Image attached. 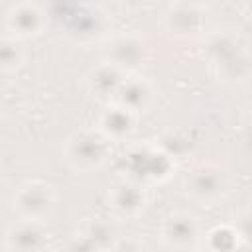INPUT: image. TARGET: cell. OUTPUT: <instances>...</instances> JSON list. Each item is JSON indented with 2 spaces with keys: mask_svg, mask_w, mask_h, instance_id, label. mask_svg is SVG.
Segmentation results:
<instances>
[{
  "mask_svg": "<svg viewBox=\"0 0 252 252\" xmlns=\"http://www.w3.org/2000/svg\"><path fill=\"white\" fill-rule=\"evenodd\" d=\"M112 142L98 130L81 128L69 134L61 146V158L77 175L93 173L104 167L112 154Z\"/></svg>",
  "mask_w": 252,
  "mask_h": 252,
  "instance_id": "obj_1",
  "label": "cell"
},
{
  "mask_svg": "<svg viewBox=\"0 0 252 252\" xmlns=\"http://www.w3.org/2000/svg\"><path fill=\"white\" fill-rule=\"evenodd\" d=\"M207 57L217 69L219 77L232 83H244L250 75V57L246 43L228 32L213 33L205 47Z\"/></svg>",
  "mask_w": 252,
  "mask_h": 252,
  "instance_id": "obj_2",
  "label": "cell"
},
{
  "mask_svg": "<svg viewBox=\"0 0 252 252\" xmlns=\"http://www.w3.org/2000/svg\"><path fill=\"white\" fill-rule=\"evenodd\" d=\"M183 189L193 201L201 205H215L228 193V177L220 165L201 161L187 171Z\"/></svg>",
  "mask_w": 252,
  "mask_h": 252,
  "instance_id": "obj_3",
  "label": "cell"
},
{
  "mask_svg": "<svg viewBox=\"0 0 252 252\" xmlns=\"http://www.w3.org/2000/svg\"><path fill=\"white\" fill-rule=\"evenodd\" d=\"M55 187L43 179H28L24 181L14 197L12 205L20 219H32V220H45L53 209H55Z\"/></svg>",
  "mask_w": 252,
  "mask_h": 252,
  "instance_id": "obj_4",
  "label": "cell"
},
{
  "mask_svg": "<svg viewBox=\"0 0 252 252\" xmlns=\"http://www.w3.org/2000/svg\"><path fill=\"white\" fill-rule=\"evenodd\" d=\"M102 55L104 61L116 65L118 69L132 73L136 69H140L150 55V45L146 41V37L138 35V33H118L112 35L104 47H102Z\"/></svg>",
  "mask_w": 252,
  "mask_h": 252,
  "instance_id": "obj_5",
  "label": "cell"
},
{
  "mask_svg": "<svg viewBox=\"0 0 252 252\" xmlns=\"http://www.w3.org/2000/svg\"><path fill=\"white\" fill-rule=\"evenodd\" d=\"M106 203H108V209L116 217L132 219V217H138L144 213V209L148 205V191L142 185V181H138L130 175L118 177L108 187Z\"/></svg>",
  "mask_w": 252,
  "mask_h": 252,
  "instance_id": "obj_6",
  "label": "cell"
},
{
  "mask_svg": "<svg viewBox=\"0 0 252 252\" xmlns=\"http://www.w3.org/2000/svg\"><path fill=\"white\" fill-rule=\"evenodd\" d=\"M159 234L167 248L189 250L199 246V240L203 238V228L199 219L193 213L173 211L161 220Z\"/></svg>",
  "mask_w": 252,
  "mask_h": 252,
  "instance_id": "obj_7",
  "label": "cell"
},
{
  "mask_svg": "<svg viewBox=\"0 0 252 252\" xmlns=\"http://www.w3.org/2000/svg\"><path fill=\"white\" fill-rule=\"evenodd\" d=\"M47 16L45 12L32 0H20L12 4L4 16V28L8 35L24 41L33 39L45 32Z\"/></svg>",
  "mask_w": 252,
  "mask_h": 252,
  "instance_id": "obj_8",
  "label": "cell"
},
{
  "mask_svg": "<svg viewBox=\"0 0 252 252\" xmlns=\"http://www.w3.org/2000/svg\"><path fill=\"white\" fill-rule=\"evenodd\" d=\"M171 156H167L161 148L136 146L128 152L126 163L130 167V177L138 181H156L167 177L171 167Z\"/></svg>",
  "mask_w": 252,
  "mask_h": 252,
  "instance_id": "obj_9",
  "label": "cell"
},
{
  "mask_svg": "<svg viewBox=\"0 0 252 252\" xmlns=\"http://www.w3.org/2000/svg\"><path fill=\"white\" fill-rule=\"evenodd\" d=\"M49 232L43 226L41 220L32 219H20L14 224L8 226L4 234V246L8 250L18 252H32V250H43L47 248Z\"/></svg>",
  "mask_w": 252,
  "mask_h": 252,
  "instance_id": "obj_10",
  "label": "cell"
},
{
  "mask_svg": "<svg viewBox=\"0 0 252 252\" xmlns=\"http://www.w3.org/2000/svg\"><path fill=\"white\" fill-rule=\"evenodd\" d=\"M163 26L169 33L179 37H193L205 32L207 26V12L199 6L189 4H173L163 14Z\"/></svg>",
  "mask_w": 252,
  "mask_h": 252,
  "instance_id": "obj_11",
  "label": "cell"
},
{
  "mask_svg": "<svg viewBox=\"0 0 252 252\" xmlns=\"http://www.w3.org/2000/svg\"><path fill=\"white\" fill-rule=\"evenodd\" d=\"M136 122H138V114L130 112L128 108H124L116 102H110L100 112L96 130L102 136H106L110 142H124L134 134Z\"/></svg>",
  "mask_w": 252,
  "mask_h": 252,
  "instance_id": "obj_12",
  "label": "cell"
},
{
  "mask_svg": "<svg viewBox=\"0 0 252 252\" xmlns=\"http://www.w3.org/2000/svg\"><path fill=\"white\" fill-rule=\"evenodd\" d=\"M114 238H118L116 226L106 219H93L73 236L67 244L71 250H104L114 248Z\"/></svg>",
  "mask_w": 252,
  "mask_h": 252,
  "instance_id": "obj_13",
  "label": "cell"
},
{
  "mask_svg": "<svg viewBox=\"0 0 252 252\" xmlns=\"http://www.w3.org/2000/svg\"><path fill=\"white\" fill-rule=\"evenodd\" d=\"M152 100H154V87L150 85L148 79L140 75H126V79L122 81V85L118 87L112 98V102L128 108L134 114L148 110Z\"/></svg>",
  "mask_w": 252,
  "mask_h": 252,
  "instance_id": "obj_14",
  "label": "cell"
},
{
  "mask_svg": "<svg viewBox=\"0 0 252 252\" xmlns=\"http://www.w3.org/2000/svg\"><path fill=\"white\" fill-rule=\"evenodd\" d=\"M126 75L128 73L118 69L116 65L108 63V61H100L87 75V91L98 100L112 102V98H114L118 87L122 85V81L126 79Z\"/></svg>",
  "mask_w": 252,
  "mask_h": 252,
  "instance_id": "obj_15",
  "label": "cell"
},
{
  "mask_svg": "<svg viewBox=\"0 0 252 252\" xmlns=\"http://www.w3.org/2000/svg\"><path fill=\"white\" fill-rule=\"evenodd\" d=\"M26 61V51L22 47V41L12 35L0 37V71L2 73H14L18 71Z\"/></svg>",
  "mask_w": 252,
  "mask_h": 252,
  "instance_id": "obj_16",
  "label": "cell"
},
{
  "mask_svg": "<svg viewBox=\"0 0 252 252\" xmlns=\"http://www.w3.org/2000/svg\"><path fill=\"white\" fill-rule=\"evenodd\" d=\"M238 230L230 226H217L207 234V246L213 250H232L238 246Z\"/></svg>",
  "mask_w": 252,
  "mask_h": 252,
  "instance_id": "obj_17",
  "label": "cell"
},
{
  "mask_svg": "<svg viewBox=\"0 0 252 252\" xmlns=\"http://www.w3.org/2000/svg\"><path fill=\"white\" fill-rule=\"evenodd\" d=\"M177 4H189V6H199V8H205V4H209L211 0H175Z\"/></svg>",
  "mask_w": 252,
  "mask_h": 252,
  "instance_id": "obj_18",
  "label": "cell"
},
{
  "mask_svg": "<svg viewBox=\"0 0 252 252\" xmlns=\"http://www.w3.org/2000/svg\"><path fill=\"white\" fill-rule=\"evenodd\" d=\"M120 4H126V6H132V8H136V6H144L148 0H118Z\"/></svg>",
  "mask_w": 252,
  "mask_h": 252,
  "instance_id": "obj_19",
  "label": "cell"
}]
</instances>
